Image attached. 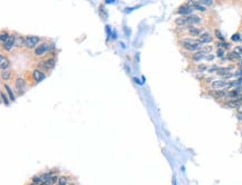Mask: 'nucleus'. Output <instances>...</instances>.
Returning <instances> with one entry per match:
<instances>
[{"instance_id": "9d476101", "label": "nucleus", "mask_w": 242, "mask_h": 185, "mask_svg": "<svg viewBox=\"0 0 242 185\" xmlns=\"http://www.w3.org/2000/svg\"><path fill=\"white\" fill-rule=\"evenodd\" d=\"M0 67L2 71H7V68L9 67V61L4 55H0Z\"/></svg>"}, {"instance_id": "a211bd4d", "label": "nucleus", "mask_w": 242, "mask_h": 185, "mask_svg": "<svg viewBox=\"0 0 242 185\" xmlns=\"http://www.w3.org/2000/svg\"><path fill=\"white\" fill-rule=\"evenodd\" d=\"M10 37V35L8 33H5V31H2L1 33V36H0V40H1V42L4 44V42H6V41L8 40V38Z\"/></svg>"}, {"instance_id": "2eb2a0df", "label": "nucleus", "mask_w": 242, "mask_h": 185, "mask_svg": "<svg viewBox=\"0 0 242 185\" xmlns=\"http://www.w3.org/2000/svg\"><path fill=\"white\" fill-rule=\"evenodd\" d=\"M201 21V18L198 17V16H190V25H194V24H198V22Z\"/></svg>"}, {"instance_id": "cd10ccee", "label": "nucleus", "mask_w": 242, "mask_h": 185, "mask_svg": "<svg viewBox=\"0 0 242 185\" xmlns=\"http://www.w3.org/2000/svg\"><path fill=\"white\" fill-rule=\"evenodd\" d=\"M231 39H232V40H233V41H238V40H240L241 38H240V35H239V33H234V35L232 36Z\"/></svg>"}, {"instance_id": "bb28decb", "label": "nucleus", "mask_w": 242, "mask_h": 185, "mask_svg": "<svg viewBox=\"0 0 242 185\" xmlns=\"http://www.w3.org/2000/svg\"><path fill=\"white\" fill-rule=\"evenodd\" d=\"M216 56H218V57H223V56H224V50H223V49H221V48L218 49V52H216Z\"/></svg>"}, {"instance_id": "f704fd0d", "label": "nucleus", "mask_w": 242, "mask_h": 185, "mask_svg": "<svg viewBox=\"0 0 242 185\" xmlns=\"http://www.w3.org/2000/svg\"><path fill=\"white\" fill-rule=\"evenodd\" d=\"M70 185H74V184H70Z\"/></svg>"}, {"instance_id": "2f4dec72", "label": "nucleus", "mask_w": 242, "mask_h": 185, "mask_svg": "<svg viewBox=\"0 0 242 185\" xmlns=\"http://www.w3.org/2000/svg\"><path fill=\"white\" fill-rule=\"evenodd\" d=\"M134 80H135V82L137 83V84H139V79H137V78H134Z\"/></svg>"}, {"instance_id": "f03ea898", "label": "nucleus", "mask_w": 242, "mask_h": 185, "mask_svg": "<svg viewBox=\"0 0 242 185\" xmlns=\"http://www.w3.org/2000/svg\"><path fill=\"white\" fill-rule=\"evenodd\" d=\"M39 41H40V38L37 37V36H28V37L25 38L24 44L27 48H35Z\"/></svg>"}, {"instance_id": "4468645a", "label": "nucleus", "mask_w": 242, "mask_h": 185, "mask_svg": "<svg viewBox=\"0 0 242 185\" xmlns=\"http://www.w3.org/2000/svg\"><path fill=\"white\" fill-rule=\"evenodd\" d=\"M205 55H206V52H204V50H202V52H195L192 58H193V60H200V59H202V58H204Z\"/></svg>"}, {"instance_id": "412c9836", "label": "nucleus", "mask_w": 242, "mask_h": 185, "mask_svg": "<svg viewBox=\"0 0 242 185\" xmlns=\"http://www.w3.org/2000/svg\"><path fill=\"white\" fill-rule=\"evenodd\" d=\"M10 78V73L8 71H1V79L2 80H8Z\"/></svg>"}, {"instance_id": "0eeeda50", "label": "nucleus", "mask_w": 242, "mask_h": 185, "mask_svg": "<svg viewBox=\"0 0 242 185\" xmlns=\"http://www.w3.org/2000/svg\"><path fill=\"white\" fill-rule=\"evenodd\" d=\"M33 79H35L36 82H41L45 78L44 71H40V69H35V71H33Z\"/></svg>"}, {"instance_id": "9b49d317", "label": "nucleus", "mask_w": 242, "mask_h": 185, "mask_svg": "<svg viewBox=\"0 0 242 185\" xmlns=\"http://www.w3.org/2000/svg\"><path fill=\"white\" fill-rule=\"evenodd\" d=\"M24 85H25L24 79L22 78H17V80H16V89L18 90V92L20 95L22 94V90H24Z\"/></svg>"}, {"instance_id": "a878e982", "label": "nucleus", "mask_w": 242, "mask_h": 185, "mask_svg": "<svg viewBox=\"0 0 242 185\" xmlns=\"http://www.w3.org/2000/svg\"><path fill=\"white\" fill-rule=\"evenodd\" d=\"M1 98H2V100H4V103L6 104V105H9V99H8V97L6 96L5 92H1Z\"/></svg>"}, {"instance_id": "7ed1b4c3", "label": "nucleus", "mask_w": 242, "mask_h": 185, "mask_svg": "<svg viewBox=\"0 0 242 185\" xmlns=\"http://www.w3.org/2000/svg\"><path fill=\"white\" fill-rule=\"evenodd\" d=\"M50 48V46L48 44H41L35 49V55L36 56H43L45 52H47Z\"/></svg>"}, {"instance_id": "f257e3e1", "label": "nucleus", "mask_w": 242, "mask_h": 185, "mask_svg": "<svg viewBox=\"0 0 242 185\" xmlns=\"http://www.w3.org/2000/svg\"><path fill=\"white\" fill-rule=\"evenodd\" d=\"M182 46H183L184 48L187 49V50H191V52H195V50H198L202 47V44L200 42L199 40H193V39H184L182 41Z\"/></svg>"}, {"instance_id": "20e7f679", "label": "nucleus", "mask_w": 242, "mask_h": 185, "mask_svg": "<svg viewBox=\"0 0 242 185\" xmlns=\"http://www.w3.org/2000/svg\"><path fill=\"white\" fill-rule=\"evenodd\" d=\"M15 44H16V37L15 36H10V37L8 38V40L2 44V48L5 50H10L15 46Z\"/></svg>"}, {"instance_id": "6e6552de", "label": "nucleus", "mask_w": 242, "mask_h": 185, "mask_svg": "<svg viewBox=\"0 0 242 185\" xmlns=\"http://www.w3.org/2000/svg\"><path fill=\"white\" fill-rule=\"evenodd\" d=\"M199 41H200L202 45L208 44V42H211V41H212V37H211V35H210L209 33H201Z\"/></svg>"}, {"instance_id": "aec40b11", "label": "nucleus", "mask_w": 242, "mask_h": 185, "mask_svg": "<svg viewBox=\"0 0 242 185\" xmlns=\"http://www.w3.org/2000/svg\"><path fill=\"white\" fill-rule=\"evenodd\" d=\"M231 71V68H219V71H218V74L219 75H223V76H227L229 75L228 73Z\"/></svg>"}, {"instance_id": "5701e85b", "label": "nucleus", "mask_w": 242, "mask_h": 185, "mask_svg": "<svg viewBox=\"0 0 242 185\" xmlns=\"http://www.w3.org/2000/svg\"><path fill=\"white\" fill-rule=\"evenodd\" d=\"M214 35H215L216 38H218L219 40L224 41V37H223V36H222V33H220V30H219V29H215V30H214Z\"/></svg>"}, {"instance_id": "ddd939ff", "label": "nucleus", "mask_w": 242, "mask_h": 185, "mask_svg": "<svg viewBox=\"0 0 242 185\" xmlns=\"http://www.w3.org/2000/svg\"><path fill=\"white\" fill-rule=\"evenodd\" d=\"M191 7L194 8V9H196V10H199V11H202V12L206 10L205 7L202 6L201 4H199L198 1H192V2H191Z\"/></svg>"}, {"instance_id": "473e14b6", "label": "nucleus", "mask_w": 242, "mask_h": 185, "mask_svg": "<svg viewBox=\"0 0 242 185\" xmlns=\"http://www.w3.org/2000/svg\"><path fill=\"white\" fill-rule=\"evenodd\" d=\"M39 185H48L47 183H45V182H43V183H41V184H39Z\"/></svg>"}, {"instance_id": "6ab92c4d", "label": "nucleus", "mask_w": 242, "mask_h": 185, "mask_svg": "<svg viewBox=\"0 0 242 185\" xmlns=\"http://www.w3.org/2000/svg\"><path fill=\"white\" fill-rule=\"evenodd\" d=\"M31 183H33V184H36V185H39L43 183V178H41V176H33V177L31 178Z\"/></svg>"}, {"instance_id": "c85d7f7f", "label": "nucleus", "mask_w": 242, "mask_h": 185, "mask_svg": "<svg viewBox=\"0 0 242 185\" xmlns=\"http://www.w3.org/2000/svg\"><path fill=\"white\" fill-rule=\"evenodd\" d=\"M58 181H59V177H58V176H53L52 181H50V185L55 184L56 182H58Z\"/></svg>"}, {"instance_id": "1a4fd4ad", "label": "nucleus", "mask_w": 242, "mask_h": 185, "mask_svg": "<svg viewBox=\"0 0 242 185\" xmlns=\"http://www.w3.org/2000/svg\"><path fill=\"white\" fill-rule=\"evenodd\" d=\"M229 84H228V82H225V80H214V82L212 83V88L214 89H220V88H223V87H225V86H228Z\"/></svg>"}, {"instance_id": "dca6fc26", "label": "nucleus", "mask_w": 242, "mask_h": 185, "mask_svg": "<svg viewBox=\"0 0 242 185\" xmlns=\"http://www.w3.org/2000/svg\"><path fill=\"white\" fill-rule=\"evenodd\" d=\"M5 88L7 89L8 94H9V97H10V100H15L16 97H15V95H14V92H12V89L10 88V86H9V85H5Z\"/></svg>"}, {"instance_id": "7c9ffc66", "label": "nucleus", "mask_w": 242, "mask_h": 185, "mask_svg": "<svg viewBox=\"0 0 242 185\" xmlns=\"http://www.w3.org/2000/svg\"><path fill=\"white\" fill-rule=\"evenodd\" d=\"M206 59H208V60L213 59V56H208V57H206Z\"/></svg>"}, {"instance_id": "f8f14e48", "label": "nucleus", "mask_w": 242, "mask_h": 185, "mask_svg": "<svg viewBox=\"0 0 242 185\" xmlns=\"http://www.w3.org/2000/svg\"><path fill=\"white\" fill-rule=\"evenodd\" d=\"M189 33H190V35H192V36H195V37L201 36V30L199 29V28H196V27H194V26L189 27Z\"/></svg>"}, {"instance_id": "4be33fe9", "label": "nucleus", "mask_w": 242, "mask_h": 185, "mask_svg": "<svg viewBox=\"0 0 242 185\" xmlns=\"http://www.w3.org/2000/svg\"><path fill=\"white\" fill-rule=\"evenodd\" d=\"M67 182H68V178L66 176H62V177H59L58 184L57 185H67Z\"/></svg>"}, {"instance_id": "423d86ee", "label": "nucleus", "mask_w": 242, "mask_h": 185, "mask_svg": "<svg viewBox=\"0 0 242 185\" xmlns=\"http://www.w3.org/2000/svg\"><path fill=\"white\" fill-rule=\"evenodd\" d=\"M192 10H193V8L191 7L190 5H183V6L179 7V9H177V12H179L180 15L186 16V15H189V14H191V12H192Z\"/></svg>"}, {"instance_id": "72a5a7b5", "label": "nucleus", "mask_w": 242, "mask_h": 185, "mask_svg": "<svg viewBox=\"0 0 242 185\" xmlns=\"http://www.w3.org/2000/svg\"><path fill=\"white\" fill-rule=\"evenodd\" d=\"M29 185H36V184H33V183H31V184H29Z\"/></svg>"}, {"instance_id": "39448f33", "label": "nucleus", "mask_w": 242, "mask_h": 185, "mask_svg": "<svg viewBox=\"0 0 242 185\" xmlns=\"http://www.w3.org/2000/svg\"><path fill=\"white\" fill-rule=\"evenodd\" d=\"M175 24L177 26H186L190 25V16H183L175 19Z\"/></svg>"}, {"instance_id": "b1692460", "label": "nucleus", "mask_w": 242, "mask_h": 185, "mask_svg": "<svg viewBox=\"0 0 242 185\" xmlns=\"http://www.w3.org/2000/svg\"><path fill=\"white\" fill-rule=\"evenodd\" d=\"M38 66H39V68H41V71H49L48 69V67H47V65H46V61H39L38 63Z\"/></svg>"}, {"instance_id": "c756f323", "label": "nucleus", "mask_w": 242, "mask_h": 185, "mask_svg": "<svg viewBox=\"0 0 242 185\" xmlns=\"http://www.w3.org/2000/svg\"><path fill=\"white\" fill-rule=\"evenodd\" d=\"M206 69V66H199V71H204Z\"/></svg>"}, {"instance_id": "393cba45", "label": "nucleus", "mask_w": 242, "mask_h": 185, "mask_svg": "<svg viewBox=\"0 0 242 185\" xmlns=\"http://www.w3.org/2000/svg\"><path fill=\"white\" fill-rule=\"evenodd\" d=\"M199 4H201L202 6L203 5H206V6H210V5H212V1L211 0H200V1H198Z\"/></svg>"}, {"instance_id": "f3484780", "label": "nucleus", "mask_w": 242, "mask_h": 185, "mask_svg": "<svg viewBox=\"0 0 242 185\" xmlns=\"http://www.w3.org/2000/svg\"><path fill=\"white\" fill-rule=\"evenodd\" d=\"M55 63H56L55 58H49V59L46 60V65H47L48 69H50V68H53V67L55 66Z\"/></svg>"}]
</instances>
